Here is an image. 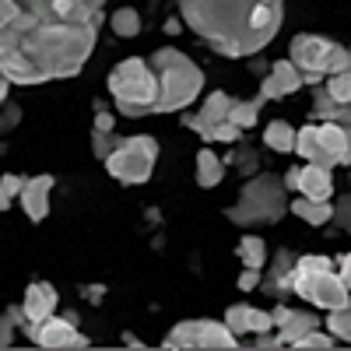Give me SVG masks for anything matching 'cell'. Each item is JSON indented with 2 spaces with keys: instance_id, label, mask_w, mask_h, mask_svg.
Masks as SVG:
<instances>
[{
  "instance_id": "obj_14",
  "label": "cell",
  "mask_w": 351,
  "mask_h": 351,
  "mask_svg": "<svg viewBox=\"0 0 351 351\" xmlns=\"http://www.w3.org/2000/svg\"><path fill=\"white\" fill-rule=\"evenodd\" d=\"M306 81H302V74H299V67L291 64V60H278V64H271V71H267V77L260 81V95L263 99H288V95H295L299 88H302Z\"/></svg>"
},
{
  "instance_id": "obj_34",
  "label": "cell",
  "mask_w": 351,
  "mask_h": 351,
  "mask_svg": "<svg viewBox=\"0 0 351 351\" xmlns=\"http://www.w3.org/2000/svg\"><path fill=\"white\" fill-rule=\"evenodd\" d=\"M334 260L330 256H313V253H302L295 260V274H309V271H330Z\"/></svg>"
},
{
  "instance_id": "obj_18",
  "label": "cell",
  "mask_w": 351,
  "mask_h": 351,
  "mask_svg": "<svg viewBox=\"0 0 351 351\" xmlns=\"http://www.w3.org/2000/svg\"><path fill=\"white\" fill-rule=\"evenodd\" d=\"M299 193L309 197V200H330L334 197V176L327 165H316V162H306L302 172H299Z\"/></svg>"
},
{
  "instance_id": "obj_42",
  "label": "cell",
  "mask_w": 351,
  "mask_h": 351,
  "mask_svg": "<svg viewBox=\"0 0 351 351\" xmlns=\"http://www.w3.org/2000/svg\"><path fill=\"white\" fill-rule=\"evenodd\" d=\"M236 285H239L243 291H253V288H260V271H253V267H246V271H243V278H239Z\"/></svg>"
},
{
  "instance_id": "obj_38",
  "label": "cell",
  "mask_w": 351,
  "mask_h": 351,
  "mask_svg": "<svg viewBox=\"0 0 351 351\" xmlns=\"http://www.w3.org/2000/svg\"><path fill=\"white\" fill-rule=\"evenodd\" d=\"M14 330H18L14 316H11V313H0V348H11V341H14Z\"/></svg>"
},
{
  "instance_id": "obj_45",
  "label": "cell",
  "mask_w": 351,
  "mask_h": 351,
  "mask_svg": "<svg viewBox=\"0 0 351 351\" xmlns=\"http://www.w3.org/2000/svg\"><path fill=\"white\" fill-rule=\"evenodd\" d=\"M81 295H84L88 302H102V295H106V288H102V285H84V288H81Z\"/></svg>"
},
{
  "instance_id": "obj_43",
  "label": "cell",
  "mask_w": 351,
  "mask_h": 351,
  "mask_svg": "<svg viewBox=\"0 0 351 351\" xmlns=\"http://www.w3.org/2000/svg\"><path fill=\"white\" fill-rule=\"evenodd\" d=\"M0 186H4L11 197H18V193H21V186H25V180H21V176H4V180H0Z\"/></svg>"
},
{
  "instance_id": "obj_1",
  "label": "cell",
  "mask_w": 351,
  "mask_h": 351,
  "mask_svg": "<svg viewBox=\"0 0 351 351\" xmlns=\"http://www.w3.org/2000/svg\"><path fill=\"white\" fill-rule=\"evenodd\" d=\"M99 39L95 25L43 21L25 11L0 28V74L11 84H46L53 77L81 74Z\"/></svg>"
},
{
  "instance_id": "obj_3",
  "label": "cell",
  "mask_w": 351,
  "mask_h": 351,
  "mask_svg": "<svg viewBox=\"0 0 351 351\" xmlns=\"http://www.w3.org/2000/svg\"><path fill=\"white\" fill-rule=\"evenodd\" d=\"M148 64H152V71L158 77L155 112H180V109H186L204 92V71L190 60L186 53L165 46V49L152 53Z\"/></svg>"
},
{
  "instance_id": "obj_5",
  "label": "cell",
  "mask_w": 351,
  "mask_h": 351,
  "mask_svg": "<svg viewBox=\"0 0 351 351\" xmlns=\"http://www.w3.org/2000/svg\"><path fill=\"white\" fill-rule=\"evenodd\" d=\"M109 95L116 99V109L123 116H152L155 112V102H158V77L152 71L148 60L141 56H130V60L116 64L109 71Z\"/></svg>"
},
{
  "instance_id": "obj_31",
  "label": "cell",
  "mask_w": 351,
  "mask_h": 351,
  "mask_svg": "<svg viewBox=\"0 0 351 351\" xmlns=\"http://www.w3.org/2000/svg\"><path fill=\"white\" fill-rule=\"evenodd\" d=\"M337 341H334V334H319V327L316 330H309V334H302L299 341H291L288 348H299V351H327V348H334Z\"/></svg>"
},
{
  "instance_id": "obj_25",
  "label": "cell",
  "mask_w": 351,
  "mask_h": 351,
  "mask_svg": "<svg viewBox=\"0 0 351 351\" xmlns=\"http://www.w3.org/2000/svg\"><path fill=\"white\" fill-rule=\"evenodd\" d=\"M263 95H256V99H246V102H239V99H232V106H228V120L236 123V127H253L256 123V116H260V109H263Z\"/></svg>"
},
{
  "instance_id": "obj_48",
  "label": "cell",
  "mask_w": 351,
  "mask_h": 351,
  "mask_svg": "<svg viewBox=\"0 0 351 351\" xmlns=\"http://www.w3.org/2000/svg\"><path fill=\"white\" fill-rule=\"evenodd\" d=\"M165 32H169V36L183 32V21H180V18H169V21H165Z\"/></svg>"
},
{
  "instance_id": "obj_21",
  "label": "cell",
  "mask_w": 351,
  "mask_h": 351,
  "mask_svg": "<svg viewBox=\"0 0 351 351\" xmlns=\"http://www.w3.org/2000/svg\"><path fill=\"white\" fill-rule=\"evenodd\" d=\"M228 169H236L239 176H256L260 172V155L253 152V144L246 141V137H239L236 144H232V152L221 158Z\"/></svg>"
},
{
  "instance_id": "obj_41",
  "label": "cell",
  "mask_w": 351,
  "mask_h": 351,
  "mask_svg": "<svg viewBox=\"0 0 351 351\" xmlns=\"http://www.w3.org/2000/svg\"><path fill=\"white\" fill-rule=\"evenodd\" d=\"M271 327H274L271 313H260V309H253V324H250V334H263V330H271Z\"/></svg>"
},
{
  "instance_id": "obj_7",
  "label": "cell",
  "mask_w": 351,
  "mask_h": 351,
  "mask_svg": "<svg viewBox=\"0 0 351 351\" xmlns=\"http://www.w3.org/2000/svg\"><path fill=\"white\" fill-rule=\"evenodd\" d=\"M155 162H158V141L152 134H137L116 144V152L106 158V172L127 186H137L152 180Z\"/></svg>"
},
{
  "instance_id": "obj_52",
  "label": "cell",
  "mask_w": 351,
  "mask_h": 351,
  "mask_svg": "<svg viewBox=\"0 0 351 351\" xmlns=\"http://www.w3.org/2000/svg\"><path fill=\"white\" fill-rule=\"evenodd\" d=\"M348 180H351V172H348Z\"/></svg>"
},
{
  "instance_id": "obj_22",
  "label": "cell",
  "mask_w": 351,
  "mask_h": 351,
  "mask_svg": "<svg viewBox=\"0 0 351 351\" xmlns=\"http://www.w3.org/2000/svg\"><path fill=\"white\" fill-rule=\"evenodd\" d=\"M225 180V162L211 152V148H200L197 152V186L204 190H211Z\"/></svg>"
},
{
  "instance_id": "obj_28",
  "label": "cell",
  "mask_w": 351,
  "mask_h": 351,
  "mask_svg": "<svg viewBox=\"0 0 351 351\" xmlns=\"http://www.w3.org/2000/svg\"><path fill=\"white\" fill-rule=\"evenodd\" d=\"M316 152H319V127L309 123V127L295 130V155H302L306 162H313Z\"/></svg>"
},
{
  "instance_id": "obj_24",
  "label": "cell",
  "mask_w": 351,
  "mask_h": 351,
  "mask_svg": "<svg viewBox=\"0 0 351 351\" xmlns=\"http://www.w3.org/2000/svg\"><path fill=\"white\" fill-rule=\"evenodd\" d=\"M319 324H316V313H306V309H291V316L281 324V341H285V348L291 344V341H299L302 334H309V330H316Z\"/></svg>"
},
{
  "instance_id": "obj_9",
  "label": "cell",
  "mask_w": 351,
  "mask_h": 351,
  "mask_svg": "<svg viewBox=\"0 0 351 351\" xmlns=\"http://www.w3.org/2000/svg\"><path fill=\"white\" fill-rule=\"evenodd\" d=\"M291 291H295L299 299H306L309 306H319V309H344V306H351V288L344 285L341 274H334V267L330 271L295 274Z\"/></svg>"
},
{
  "instance_id": "obj_26",
  "label": "cell",
  "mask_w": 351,
  "mask_h": 351,
  "mask_svg": "<svg viewBox=\"0 0 351 351\" xmlns=\"http://www.w3.org/2000/svg\"><path fill=\"white\" fill-rule=\"evenodd\" d=\"M236 253H239V260L246 263V267H253V271H260L263 263H267V243H263L260 236H243L239 246H236Z\"/></svg>"
},
{
  "instance_id": "obj_27",
  "label": "cell",
  "mask_w": 351,
  "mask_h": 351,
  "mask_svg": "<svg viewBox=\"0 0 351 351\" xmlns=\"http://www.w3.org/2000/svg\"><path fill=\"white\" fill-rule=\"evenodd\" d=\"M112 32L120 36V39H134L141 32V14L134 8H120L112 14Z\"/></svg>"
},
{
  "instance_id": "obj_47",
  "label": "cell",
  "mask_w": 351,
  "mask_h": 351,
  "mask_svg": "<svg viewBox=\"0 0 351 351\" xmlns=\"http://www.w3.org/2000/svg\"><path fill=\"white\" fill-rule=\"evenodd\" d=\"M341 278H344V285L351 288V253H348V256H341Z\"/></svg>"
},
{
  "instance_id": "obj_17",
  "label": "cell",
  "mask_w": 351,
  "mask_h": 351,
  "mask_svg": "<svg viewBox=\"0 0 351 351\" xmlns=\"http://www.w3.org/2000/svg\"><path fill=\"white\" fill-rule=\"evenodd\" d=\"M56 302H60V295H56V288L49 281H32L25 288V299H21L25 319H28V324H43L46 316H53Z\"/></svg>"
},
{
  "instance_id": "obj_20",
  "label": "cell",
  "mask_w": 351,
  "mask_h": 351,
  "mask_svg": "<svg viewBox=\"0 0 351 351\" xmlns=\"http://www.w3.org/2000/svg\"><path fill=\"white\" fill-rule=\"evenodd\" d=\"M288 211L295 215V218H302L306 225H330V218H334V204H330V200L295 197V200L288 204Z\"/></svg>"
},
{
  "instance_id": "obj_29",
  "label": "cell",
  "mask_w": 351,
  "mask_h": 351,
  "mask_svg": "<svg viewBox=\"0 0 351 351\" xmlns=\"http://www.w3.org/2000/svg\"><path fill=\"white\" fill-rule=\"evenodd\" d=\"M225 324H228V330L236 334V337L250 334V324H253V306L239 302V306H232V309H225Z\"/></svg>"
},
{
  "instance_id": "obj_13",
  "label": "cell",
  "mask_w": 351,
  "mask_h": 351,
  "mask_svg": "<svg viewBox=\"0 0 351 351\" xmlns=\"http://www.w3.org/2000/svg\"><path fill=\"white\" fill-rule=\"evenodd\" d=\"M295 260H299V253H291L288 246L274 253V263H271L267 278H260V291H263V295H274V299H288V291H291V281H295Z\"/></svg>"
},
{
  "instance_id": "obj_33",
  "label": "cell",
  "mask_w": 351,
  "mask_h": 351,
  "mask_svg": "<svg viewBox=\"0 0 351 351\" xmlns=\"http://www.w3.org/2000/svg\"><path fill=\"white\" fill-rule=\"evenodd\" d=\"M327 95L337 99V102H351V71H341V74H330V81L324 84Z\"/></svg>"
},
{
  "instance_id": "obj_2",
  "label": "cell",
  "mask_w": 351,
  "mask_h": 351,
  "mask_svg": "<svg viewBox=\"0 0 351 351\" xmlns=\"http://www.w3.org/2000/svg\"><path fill=\"white\" fill-rule=\"evenodd\" d=\"M183 21L221 56H253L285 21V0H180Z\"/></svg>"
},
{
  "instance_id": "obj_51",
  "label": "cell",
  "mask_w": 351,
  "mask_h": 351,
  "mask_svg": "<svg viewBox=\"0 0 351 351\" xmlns=\"http://www.w3.org/2000/svg\"><path fill=\"white\" fill-rule=\"evenodd\" d=\"M8 152V141H0V155H4Z\"/></svg>"
},
{
  "instance_id": "obj_11",
  "label": "cell",
  "mask_w": 351,
  "mask_h": 351,
  "mask_svg": "<svg viewBox=\"0 0 351 351\" xmlns=\"http://www.w3.org/2000/svg\"><path fill=\"white\" fill-rule=\"evenodd\" d=\"M28 334V341L39 344V348H53V351H60V348H88V337L74 327V319L71 316H46L43 324H25L21 327Z\"/></svg>"
},
{
  "instance_id": "obj_35",
  "label": "cell",
  "mask_w": 351,
  "mask_h": 351,
  "mask_svg": "<svg viewBox=\"0 0 351 351\" xmlns=\"http://www.w3.org/2000/svg\"><path fill=\"white\" fill-rule=\"evenodd\" d=\"M330 221H337L341 228H344V236H351V193H344L337 204H334V218Z\"/></svg>"
},
{
  "instance_id": "obj_16",
  "label": "cell",
  "mask_w": 351,
  "mask_h": 351,
  "mask_svg": "<svg viewBox=\"0 0 351 351\" xmlns=\"http://www.w3.org/2000/svg\"><path fill=\"white\" fill-rule=\"evenodd\" d=\"M53 186H56L53 176H32V180H25L18 200H21L28 221H43L49 215V193H53Z\"/></svg>"
},
{
  "instance_id": "obj_19",
  "label": "cell",
  "mask_w": 351,
  "mask_h": 351,
  "mask_svg": "<svg viewBox=\"0 0 351 351\" xmlns=\"http://www.w3.org/2000/svg\"><path fill=\"white\" fill-rule=\"evenodd\" d=\"M313 120L351 127V102H337V99H330V95H327V88L319 84L316 92H313Z\"/></svg>"
},
{
  "instance_id": "obj_36",
  "label": "cell",
  "mask_w": 351,
  "mask_h": 351,
  "mask_svg": "<svg viewBox=\"0 0 351 351\" xmlns=\"http://www.w3.org/2000/svg\"><path fill=\"white\" fill-rule=\"evenodd\" d=\"M243 137V127H236L232 120H221L215 130H211V141H221V144H236Z\"/></svg>"
},
{
  "instance_id": "obj_23",
  "label": "cell",
  "mask_w": 351,
  "mask_h": 351,
  "mask_svg": "<svg viewBox=\"0 0 351 351\" xmlns=\"http://www.w3.org/2000/svg\"><path fill=\"white\" fill-rule=\"evenodd\" d=\"M263 144L278 155H291L295 152V127H291L288 120H271L267 130H263Z\"/></svg>"
},
{
  "instance_id": "obj_44",
  "label": "cell",
  "mask_w": 351,
  "mask_h": 351,
  "mask_svg": "<svg viewBox=\"0 0 351 351\" xmlns=\"http://www.w3.org/2000/svg\"><path fill=\"white\" fill-rule=\"evenodd\" d=\"M253 348H285V341H281V337H271L267 330H263V334H256Z\"/></svg>"
},
{
  "instance_id": "obj_37",
  "label": "cell",
  "mask_w": 351,
  "mask_h": 351,
  "mask_svg": "<svg viewBox=\"0 0 351 351\" xmlns=\"http://www.w3.org/2000/svg\"><path fill=\"white\" fill-rule=\"evenodd\" d=\"M18 120H21V109H18V102H4L0 106V134H8V130H14L18 127Z\"/></svg>"
},
{
  "instance_id": "obj_39",
  "label": "cell",
  "mask_w": 351,
  "mask_h": 351,
  "mask_svg": "<svg viewBox=\"0 0 351 351\" xmlns=\"http://www.w3.org/2000/svg\"><path fill=\"white\" fill-rule=\"evenodd\" d=\"M21 14V0H0V28H8Z\"/></svg>"
},
{
  "instance_id": "obj_4",
  "label": "cell",
  "mask_w": 351,
  "mask_h": 351,
  "mask_svg": "<svg viewBox=\"0 0 351 351\" xmlns=\"http://www.w3.org/2000/svg\"><path fill=\"white\" fill-rule=\"evenodd\" d=\"M285 211H288V190L281 176L256 172L246 180L236 208H225V218L232 225H278Z\"/></svg>"
},
{
  "instance_id": "obj_32",
  "label": "cell",
  "mask_w": 351,
  "mask_h": 351,
  "mask_svg": "<svg viewBox=\"0 0 351 351\" xmlns=\"http://www.w3.org/2000/svg\"><path fill=\"white\" fill-rule=\"evenodd\" d=\"M327 330H330L334 337H344V341L351 344V306H344V309H330V316H327Z\"/></svg>"
},
{
  "instance_id": "obj_8",
  "label": "cell",
  "mask_w": 351,
  "mask_h": 351,
  "mask_svg": "<svg viewBox=\"0 0 351 351\" xmlns=\"http://www.w3.org/2000/svg\"><path fill=\"white\" fill-rule=\"evenodd\" d=\"M162 348H208V351H232L239 348V337L228 330V324H218V319H183L176 324Z\"/></svg>"
},
{
  "instance_id": "obj_6",
  "label": "cell",
  "mask_w": 351,
  "mask_h": 351,
  "mask_svg": "<svg viewBox=\"0 0 351 351\" xmlns=\"http://www.w3.org/2000/svg\"><path fill=\"white\" fill-rule=\"evenodd\" d=\"M291 64L299 67L306 84H324L327 74L351 71V49L324 39V36H295L291 39Z\"/></svg>"
},
{
  "instance_id": "obj_50",
  "label": "cell",
  "mask_w": 351,
  "mask_h": 351,
  "mask_svg": "<svg viewBox=\"0 0 351 351\" xmlns=\"http://www.w3.org/2000/svg\"><path fill=\"white\" fill-rule=\"evenodd\" d=\"M123 344H127V348H141V341H137L134 334H123Z\"/></svg>"
},
{
  "instance_id": "obj_46",
  "label": "cell",
  "mask_w": 351,
  "mask_h": 351,
  "mask_svg": "<svg viewBox=\"0 0 351 351\" xmlns=\"http://www.w3.org/2000/svg\"><path fill=\"white\" fill-rule=\"evenodd\" d=\"M299 172H302V169H288V172H285V180H281L285 190H299Z\"/></svg>"
},
{
  "instance_id": "obj_15",
  "label": "cell",
  "mask_w": 351,
  "mask_h": 351,
  "mask_svg": "<svg viewBox=\"0 0 351 351\" xmlns=\"http://www.w3.org/2000/svg\"><path fill=\"white\" fill-rule=\"evenodd\" d=\"M228 106H232V99H228L225 92H211L200 112H183V127L197 130L204 141H211V130H215L221 120H228Z\"/></svg>"
},
{
  "instance_id": "obj_30",
  "label": "cell",
  "mask_w": 351,
  "mask_h": 351,
  "mask_svg": "<svg viewBox=\"0 0 351 351\" xmlns=\"http://www.w3.org/2000/svg\"><path fill=\"white\" fill-rule=\"evenodd\" d=\"M123 137H116L112 130H92V155L99 162H106L112 152H116V144H120Z\"/></svg>"
},
{
  "instance_id": "obj_49",
  "label": "cell",
  "mask_w": 351,
  "mask_h": 351,
  "mask_svg": "<svg viewBox=\"0 0 351 351\" xmlns=\"http://www.w3.org/2000/svg\"><path fill=\"white\" fill-rule=\"evenodd\" d=\"M11 200H14V197H11L4 186H0V211H11Z\"/></svg>"
},
{
  "instance_id": "obj_10",
  "label": "cell",
  "mask_w": 351,
  "mask_h": 351,
  "mask_svg": "<svg viewBox=\"0 0 351 351\" xmlns=\"http://www.w3.org/2000/svg\"><path fill=\"white\" fill-rule=\"evenodd\" d=\"M25 11H32L43 21H64V25H102L106 0H21Z\"/></svg>"
},
{
  "instance_id": "obj_12",
  "label": "cell",
  "mask_w": 351,
  "mask_h": 351,
  "mask_svg": "<svg viewBox=\"0 0 351 351\" xmlns=\"http://www.w3.org/2000/svg\"><path fill=\"white\" fill-rule=\"evenodd\" d=\"M316 165H351V127L344 123H324L319 127V152L313 158Z\"/></svg>"
},
{
  "instance_id": "obj_40",
  "label": "cell",
  "mask_w": 351,
  "mask_h": 351,
  "mask_svg": "<svg viewBox=\"0 0 351 351\" xmlns=\"http://www.w3.org/2000/svg\"><path fill=\"white\" fill-rule=\"evenodd\" d=\"M116 127V116L106 109V102H95V127L92 130H112Z\"/></svg>"
}]
</instances>
